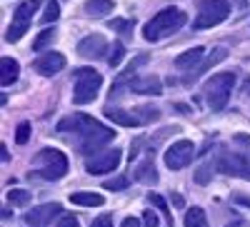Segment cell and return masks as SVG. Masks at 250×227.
Masks as SVG:
<instances>
[{
    "instance_id": "1",
    "label": "cell",
    "mask_w": 250,
    "mask_h": 227,
    "mask_svg": "<svg viewBox=\"0 0 250 227\" xmlns=\"http://www.w3.org/2000/svg\"><path fill=\"white\" fill-rule=\"evenodd\" d=\"M58 132H70L75 135V148L83 152V155H93L95 150H100L103 145L115 137V132L110 128H105L103 122L93 120L90 115H70L65 120L58 122Z\"/></svg>"
},
{
    "instance_id": "2",
    "label": "cell",
    "mask_w": 250,
    "mask_h": 227,
    "mask_svg": "<svg viewBox=\"0 0 250 227\" xmlns=\"http://www.w3.org/2000/svg\"><path fill=\"white\" fill-rule=\"evenodd\" d=\"M185 23H188V15L180 8H173V5L163 8L160 13H155L148 23L143 25V38L148 40V43H158V40L178 33Z\"/></svg>"
},
{
    "instance_id": "3",
    "label": "cell",
    "mask_w": 250,
    "mask_h": 227,
    "mask_svg": "<svg viewBox=\"0 0 250 227\" xmlns=\"http://www.w3.org/2000/svg\"><path fill=\"white\" fill-rule=\"evenodd\" d=\"M233 85H235V73H220V75H213L210 80L203 85V100L210 110H223L225 102L230 100V93H233Z\"/></svg>"
},
{
    "instance_id": "4",
    "label": "cell",
    "mask_w": 250,
    "mask_h": 227,
    "mask_svg": "<svg viewBox=\"0 0 250 227\" xmlns=\"http://www.w3.org/2000/svg\"><path fill=\"white\" fill-rule=\"evenodd\" d=\"M65 172H68V157L55 148H45L35 155V170L30 175L40 180H60Z\"/></svg>"
},
{
    "instance_id": "5",
    "label": "cell",
    "mask_w": 250,
    "mask_h": 227,
    "mask_svg": "<svg viewBox=\"0 0 250 227\" xmlns=\"http://www.w3.org/2000/svg\"><path fill=\"white\" fill-rule=\"evenodd\" d=\"M73 77H75L73 102L75 105H88V102H93L100 85H103V75L93 68H78V70H73Z\"/></svg>"
},
{
    "instance_id": "6",
    "label": "cell",
    "mask_w": 250,
    "mask_h": 227,
    "mask_svg": "<svg viewBox=\"0 0 250 227\" xmlns=\"http://www.w3.org/2000/svg\"><path fill=\"white\" fill-rule=\"evenodd\" d=\"M230 15V3L228 0H200L198 3V18H195V28H215L223 20Z\"/></svg>"
},
{
    "instance_id": "7",
    "label": "cell",
    "mask_w": 250,
    "mask_h": 227,
    "mask_svg": "<svg viewBox=\"0 0 250 227\" xmlns=\"http://www.w3.org/2000/svg\"><path fill=\"white\" fill-rule=\"evenodd\" d=\"M38 5H40V0H23V3L15 8L13 23H10V28L5 30V43H18V40L28 33V28H30V15L38 10Z\"/></svg>"
},
{
    "instance_id": "8",
    "label": "cell",
    "mask_w": 250,
    "mask_h": 227,
    "mask_svg": "<svg viewBox=\"0 0 250 227\" xmlns=\"http://www.w3.org/2000/svg\"><path fill=\"white\" fill-rule=\"evenodd\" d=\"M218 170L223 175H233V177H243L250 180V155L243 152H223L215 157Z\"/></svg>"
},
{
    "instance_id": "9",
    "label": "cell",
    "mask_w": 250,
    "mask_h": 227,
    "mask_svg": "<svg viewBox=\"0 0 250 227\" xmlns=\"http://www.w3.org/2000/svg\"><path fill=\"white\" fill-rule=\"evenodd\" d=\"M193 157H195V145L190 140H178L165 150V165H168V170H183L185 165H190Z\"/></svg>"
},
{
    "instance_id": "10",
    "label": "cell",
    "mask_w": 250,
    "mask_h": 227,
    "mask_svg": "<svg viewBox=\"0 0 250 227\" xmlns=\"http://www.w3.org/2000/svg\"><path fill=\"white\" fill-rule=\"evenodd\" d=\"M120 150L115 148V150H108V152H100V155H95L93 160H88L85 162V170L90 172V175H108V172H113L118 165H120Z\"/></svg>"
},
{
    "instance_id": "11",
    "label": "cell",
    "mask_w": 250,
    "mask_h": 227,
    "mask_svg": "<svg viewBox=\"0 0 250 227\" xmlns=\"http://www.w3.org/2000/svg\"><path fill=\"white\" fill-rule=\"evenodd\" d=\"M105 50H108V40L100 33H90L88 38H83L78 43V55L85 60H98L105 55Z\"/></svg>"
},
{
    "instance_id": "12",
    "label": "cell",
    "mask_w": 250,
    "mask_h": 227,
    "mask_svg": "<svg viewBox=\"0 0 250 227\" xmlns=\"http://www.w3.org/2000/svg\"><path fill=\"white\" fill-rule=\"evenodd\" d=\"M62 212V208L58 202H45V205H38V208H33L28 215H25V222L30 227H48L50 220H55L58 215Z\"/></svg>"
},
{
    "instance_id": "13",
    "label": "cell",
    "mask_w": 250,
    "mask_h": 227,
    "mask_svg": "<svg viewBox=\"0 0 250 227\" xmlns=\"http://www.w3.org/2000/svg\"><path fill=\"white\" fill-rule=\"evenodd\" d=\"M33 68H35V73L50 77V75H55V73H60L62 68H65V55L58 53V50H48V53H43V55H38V60H35Z\"/></svg>"
},
{
    "instance_id": "14",
    "label": "cell",
    "mask_w": 250,
    "mask_h": 227,
    "mask_svg": "<svg viewBox=\"0 0 250 227\" xmlns=\"http://www.w3.org/2000/svg\"><path fill=\"white\" fill-rule=\"evenodd\" d=\"M128 88L138 95H160V90H163L158 75H135Z\"/></svg>"
},
{
    "instance_id": "15",
    "label": "cell",
    "mask_w": 250,
    "mask_h": 227,
    "mask_svg": "<svg viewBox=\"0 0 250 227\" xmlns=\"http://www.w3.org/2000/svg\"><path fill=\"white\" fill-rule=\"evenodd\" d=\"M133 177H135V182H140V185H158V170H155V160H153V155L148 152L145 155V160L140 162V165H135V170H133Z\"/></svg>"
},
{
    "instance_id": "16",
    "label": "cell",
    "mask_w": 250,
    "mask_h": 227,
    "mask_svg": "<svg viewBox=\"0 0 250 227\" xmlns=\"http://www.w3.org/2000/svg\"><path fill=\"white\" fill-rule=\"evenodd\" d=\"M225 57H228V48H213V50H210V55H208V57L203 60V63H200V68H198L193 75H188V77H185V82H193V80H198L203 73H208L210 68H215L218 63H223Z\"/></svg>"
},
{
    "instance_id": "17",
    "label": "cell",
    "mask_w": 250,
    "mask_h": 227,
    "mask_svg": "<svg viewBox=\"0 0 250 227\" xmlns=\"http://www.w3.org/2000/svg\"><path fill=\"white\" fill-rule=\"evenodd\" d=\"M105 115L108 120H113L115 125H123V128H135V125H143L140 117H135V113H128V110H120V108H105Z\"/></svg>"
},
{
    "instance_id": "18",
    "label": "cell",
    "mask_w": 250,
    "mask_h": 227,
    "mask_svg": "<svg viewBox=\"0 0 250 227\" xmlns=\"http://www.w3.org/2000/svg\"><path fill=\"white\" fill-rule=\"evenodd\" d=\"M18 73H20V65L13 57H0V82H3V88L13 85L18 80Z\"/></svg>"
},
{
    "instance_id": "19",
    "label": "cell",
    "mask_w": 250,
    "mask_h": 227,
    "mask_svg": "<svg viewBox=\"0 0 250 227\" xmlns=\"http://www.w3.org/2000/svg\"><path fill=\"white\" fill-rule=\"evenodd\" d=\"M113 8H115L113 0H88V3L83 5L85 15H90V18H105V15L113 13Z\"/></svg>"
},
{
    "instance_id": "20",
    "label": "cell",
    "mask_w": 250,
    "mask_h": 227,
    "mask_svg": "<svg viewBox=\"0 0 250 227\" xmlns=\"http://www.w3.org/2000/svg\"><path fill=\"white\" fill-rule=\"evenodd\" d=\"M203 55H205V48H190V50H185L183 55H178V57H175V65H178L180 70L195 68V65H200Z\"/></svg>"
},
{
    "instance_id": "21",
    "label": "cell",
    "mask_w": 250,
    "mask_h": 227,
    "mask_svg": "<svg viewBox=\"0 0 250 227\" xmlns=\"http://www.w3.org/2000/svg\"><path fill=\"white\" fill-rule=\"evenodd\" d=\"M70 202L80 205V208H100V205L105 202V197L98 195V192H73Z\"/></svg>"
},
{
    "instance_id": "22",
    "label": "cell",
    "mask_w": 250,
    "mask_h": 227,
    "mask_svg": "<svg viewBox=\"0 0 250 227\" xmlns=\"http://www.w3.org/2000/svg\"><path fill=\"white\" fill-rule=\"evenodd\" d=\"M205 222H208V217H205V210L203 208H190L185 212V227H205Z\"/></svg>"
},
{
    "instance_id": "23",
    "label": "cell",
    "mask_w": 250,
    "mask_h": 227,
    "mask_svg": "<svg viewBox=\"0 0 250 227\" xmlns=\"http://www.w3.org/2000/svg\"><path fill=\"white\" fill-rule=\"evenodd\" d=\"M213 170H218V162L208 160L205 165H200V168L195 170V182L198 185H208V182H210V177H213Z\"/></svg>"
},
{
    "instance_id": "24",
    "label": "cell",
    "mask_w": 250,
    "mask_h": 227,
    "mask_svg": "<svg viewBox=\"0 0 250 227\" xmlns=\"http://www.w3.org/2000/svg\"><path fill=\"white\" fill-rule=\"evenodd\" d=\"M8 200H10V205H15V208H25V205L30 202V192H28V190L15 188V190H10V192H8Z\"/></svg>"
},
{
    "instance_id": "25",
    "label": "cell",
    "mask_w": 250,
    "mask_h": 227,
    "mask_svg": "<svg viewBox=\"0 0 250 227\" xmlns=\"http://www.w3.org/2000/svg\"><path fill=\"white\" fill-rule=\"evenodd\" d=\"M60 18V5H58V0H48L45 3V13H43V23L45 25H50V23H55V20Z\"/></svg>"
},
{
    "instance_id": "26",
    "label": "cell",
    "mask_w": 250,
    "mask_h": 227,
    "mask_svg": "<svg viewBox=\"0 0 250 227\" xmlns=\"http://www.w3.org/2000/svg\"><path fill=\"white\" fill-rule=\"evenodd\" d=\"M130 185V180L125 177V175H118V177H113V180H105L103 182V190H110V192H118V190H125Z\"/></svg>"
},
{
    "instance_id": "27",
    "label": "cell",
    "mask_w": 250,
    "mask_h": 227,
    "mask_svg": "<svg viewBox=\"0 0 250 227\" xmlns=\"http://www.w3.org/2000/svg\"><path fill=\"white\" fill-rule=\"evenodd\" d=\"M123 57H125L123 43H113V45H110V55H108V65H110V68H118V65L123 63Z\"/></svg>"
},
{
    "instance_id": "28",
    "label": "cell",
    "mask_w": 250,
    "mask_h": 227,
    "mask_svg": "<svg viewBox=\"0 0 250 227\" xmlns=\"http://www.w3.org/2000/svg\"><path fill=\"white\" fill-rule=\"evenodd\" d=\"M30 135H33L30 122H20V125L15 128V142H18V145H25V142L30 140Z\"/></svg>"
},
{
    "instance_id": "29",
    "label": "cell",
    "mask_w": 250,
    "mask_h": 227,
    "mask_svg": "<svg viewBox=\"0 0 250 227\" xmlns=\"http://www.w3.org/2000/svg\"><path fill=\"white\" fill-rule=\"evenodd\" d=\"M148 200H150V205H155V208H158L165 217L170 220V227H173V217H170V210H168V202H165L160 195H155V192H150V195H148Z\"/></svg>"
},
{
    "instance_id": "30",
    "label": "cell",
    "mask_w": 250,
    "mask_h": 227,
    "mask_svg": "<svg viewBox=\"0 0 250 227\" xmlns=\"http://www.w3.org/2000/svg\"><path fill=\"white\" fill-rule=\"evenodd\" d=\"M53 38H55V30H53V28H50V30H43V33H40V35L35 38L33 48H35V50H43L48 43H53Z\"/></svg>"
},
{
    "instance_id": "31",
    "label": "cell",
    "mask_w": 250,
    "mask_h": 227,
    "mask_svg": "<svg viewBox=\"0 0 250 227\" xmlns=\"http://www.w3.org/2000/svg\"><path fill=\"white\" fill-rule=\"evenodd\" d=\"M138 113H143V122H153V120L160 117V110H158V108H148V105L138 108Z\"/></svg>"
},
{
    "instance_id": "32",
    "label": "cell",
    "mask_w": 250,
    "mask_h": 227,
    "mask_svg": "<svg viewBox=\"0 0 250 227\" xmlns=\"http://www.w3.org/2000/svg\"><path fill=\"white\" fill-rule=\"evenodd\" d=\"M113 28L120 30V33H125V38H128L133 33V20H113Z\"/></svg>"
},
{
    "instance_id": "33",
    "label": "cell",
    "mask_w": 250,
    "mask_h": 227,
    "mask_svg": "<svg viewBox=\"0 0 250 227\" xmlns=\"http://www.w3.org/2000/svg\"><path fill=\"white\" fill-rule=\"evenodd\" d=\"M143 227H158V215L153 210H145L143 212Z\"/></svg>"
},
{
    "instance_id": "34",
    "label": "cell",
    "mask_w": 250,
    "mask_h": 227,
    "mask_svg": "<svg viewBox=\"0 0 250 227\" xmlns=\"http://www.w3.org/2000/svg\"><path fill=\"white\" fill-rule=\"evenodd\" d=\"M90 227H113V217H110V215H98V217L90 222Z\"/></svg>"
},
{
    "instance_id": "35",
    "label": "cell",
    "mask_w": 250,
    "mask_h": 227,
    "mask_svg": "<svg viewBox=\"0 0 250 227\" xmlns=\"http://www.w3.org/2000/svg\"><path fill=\"white\" fill-rule=\"evenodd\" d=\"M55 227H78V217L75 215H62Z\"/></svg>"
},
{
    "instance_id": "36",
    "label": "cell",
    "mask_w": 250,
    "mask_h": 227,
    "mask_svg": "<svg viewBox=\"0 0 250 227\" xmlns=\"http://www.w3.org/2000/svg\"><path fill=\"white\" fill-rule=\"evenodd\" d=\"M120 227H140V220L138 217H125Z\"/></svg>"
},
{
    "instance_id": "37",
    "label": "cell",
    "mask_w": 250,
    "mask_h": 227,
    "mask_svg": "<svg viewBox=\"0 0 250 227\" xmlns=\"http://www.w3.org/2000/svg\"><path fill=\"white\" fill-rule=\"evenodd\" d=\"M235 202L243 205V208H250V197L248 195H235Z\"/></svg>"
},
{
    "instance_id": "38",
    "label": "cell",
    "mask_w": 250,
    "mask_h": 227,
    "mask_svg": "<svg viewBox=\"0 0 250 227\" xmlns=\"http://www.w3.org/2000/svg\"><path fill=\"white\" fill-rule=\"evenodd\" d=\"M0 160H3V162H8V160H10V155H8V148H5V145H0Z\"/></svg>"
},
{
    "instance_id": "39",
    "label": "cell",
    "mask_w": 250,
    "mask_h": 227,
    "mask_svg": "<svg viewBox=\"0 0 250 227\" xmlns=\"http://www.w3.org/2000/svg\"><path fill=\"white\" fill-rule=\"evenodd\" d=\"M173 202H175V205H178V208H183V205H185V202H183V197H180V195H173Z\"/></svg>"
},
{
    "instance_id": "40",
    "label": "cell",
    "mask_w": 250,
    "mask_h": 227,
    "mask_svg": "<svg viewBox=\"0 0 250 227\" xmlns=\"http://www.w3.org/2000/svg\"><path fill=\"white\" fill-rule=\"evenodd\" d=\"M228 227H245V222H230Z\"/></svg>"
},
{
    "instance_id": "41",
    "label": "cell",
    "mask_w": 250,
    "mask_h": 227,
    "mask_svg": "<svg viewBox=\"0 0 250 227\" xmlns=\"http://www.w3.org/2000/svg\"><path fill=\"white\" fill-rule=\"evenodd\" d=\"M245 90H248V93H250V80H248V88H245Z\"/></svg>"
}]
</instances>
